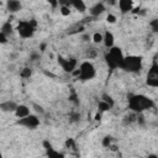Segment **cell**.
Listing matches in <instances>:
<instances>
[{
  "label": "cell",
  "mask_w": 158,
  "mask_h": 158,
  "mask_svg": "<svg viewBox=\"0 0 158 158\" xmlns=\"http://www.w3.org/2000/svg\"><path fill=\"white\" fill-rule=\"evenodd\" d=\"M154 101L143 94H131L128 96V109L135 114H142L146 110L153 109Z\"/></svg>",
  "instance_id": "obj_1"
},
{
  "label": "cell",
  "mask_w": 158,
  "mask_h": 158,
  "mask_svg": "<svg viewBox=\"0 0 158 158\" xmlns=\"http://www.w3.org/2000/svg\"><path fill=\"white\" fill-rule=\"evenodd\" d=\"M104 59H105L107 68L110 70H115V69H121L125 56H123V52L120 47L114 46L112 48L107 49V52L104 56Z\"/></svg>",
  "instance_id": "obj_2"
},
{
  "label": "cell",
  "mask_w": 158,
  "mask_h": 158,
  "mask_svg": "<svg viewBox=\"0 0 158 158\" xmlns=\"http://www.w3.org/2000/svg\"><path fill=\"white\" fill-rule=\"evenodd\" d=\"M143 67V58L141 56H125L121 69L127 73H139Z\"/></svg>",
  "instance_id": "obj_3"
},
{
  "label": "cell",
  "mask_w": 158,
  "mask_h": 158,
  "mask_svg": "<svg viewBox=\"0 0 158 158\" xmlns=\"http://www.w3.org/2000/svg\"><path fill=\"white\" fill-rule=\"evenodd\" d=\"M74 74H77L81 81H88V80H91L96 77V69L91 62L84 60L80 63L79 69H77L74 72Z\"/></svg>",
  "instance_id": "obj_4"
},
{
  "label": "cell",
  "mask_w": 158,
  "mask_h": 158,
  "mask_svg": "<svg viewBox=\"0 0 158 158\" xmlns=\"http://www.w3.org/2000/svg\"><path fill=\"white\" fill-rule=\"evenodd\" d=\"M157 58H158V54L154 56V59L146 75V84L152 88H158V60Z\"/></svg>",
  "instance_id": "obj_5"
},
{
  "label": "cell",
  "mask_w": 158,
  "mask_h": 158,
  "mask_svg": "<svg viewBox=\"0 0 158 158\" xmlns=\"http://www.w3.org/2000/svg\"><path fill=\"white\" fill-rule=\"evenodd\" d=\"M17 33L22 38H31L36 31V22L35 21H20L17 23Z\"/></svg>",
  "instance_id": "obj_6"
},
{
  "label": "cell",
  "mask_w": 158,
  "mask_h": 158,
  "mask_svg": "<svg viewBox=\"0 0 158 158\" xmlns=\"http://www.w3.org/2000/svg\"><path fill=\"white\" fill-rule=\"evenodd\" d=\"M19 126H22V127H26V128H30V130H35L36 127L40 126V118L37 115H28L23 118H19L17 122H16Z\"/></svg>",
  "instance_id": "obj_7"
},
{
  "label": "cell",
  "mask_w": 158,
  "mask_h": 158,
  "mask_svg": "<svg viewBox=\"0 0 158 158\" xmlns=\"http://www.w3.org/2000/svg\"><path fill=\"white\" fill-rule=\"evenodd\" d=\"M59 65L62 67V69L67 73H73L74 69H77V65H78V62L75 58H64L62 56H58L57 58Z\"/></svg>",
  "instance_id": "obj_8"
},
{
  "label": "cell",
  "mask_w": 158,
  "mask_h": 158,
  "mask_svg": "<svg viewBox=\"0 0 158 158\" xmlns=\"http://www.w3.org/2000/svg\"><path fill=\"white\" fill-rule=\"evenodd\" d=\"M43 147H44L47 158H65V156H64L62 152L54 149L53 146H52L48 141H43Z\"/></svg>",
  "instance_id": "obj_9"
},
{
  "label": "cell",
  "mask_w": 158,
  "mask_h": 158,
  "mask_svg": "<svg viewBox=\"0 0 158 158\" xmlns=\"http://www.w3.org/2000/svg\"><path fill=\"white\" fill-rule=\"evenodd\" d=\"M106 11V6H105V4L104 2H95L90 9H89V14H90V16L91 17H98V16H100L101 14H104Z\"/></svg>",
  "instance_id": "obj_10"
},
{
  "label": "cell",
  "mask_w": 158,
  "mask_h": 158,
  "mask_svg": "<svg viewBox=\"0 0 158 158\" xmlns=\"http://www.w3.org/2000/svg\"><path fill=\"white\" fill-rule=\"evenodd\" d=\"M118 10L121 14H128L133 11V1L132 0H120L117 2Z\"/></svg>",
  "instance_id": "obj_11"
},
{
  "label": "cell",
  "mask_w": 158,
  "mask_h": 158,
  "mask_svg": "<svg viewBox=\"0 0 158 158\" xmlns=\"http://www.w3.org/2000/svg\"><path fill=\"white\" fill-rule=\"evenodd\" d=\"M17 106H19V104H16L12 100H6V101H2L0 104V109L4 112H15Z\"/></svg>",
  "instance_id": "obj_12"
},
{
  "label": "cell",
  "mask_w": 158,
  "mask_h": 158,
  "mask_svg": "<svg viewBox=\"0 0 158 158\" xmlns=\"http://www.w3.org/2000/svg\"><path fill=\"white\" fill-rule=\"evenodd\" d=\"M21 9H22V4L19 0H9V1H6V10L9 12L15 14V12H19Z\"/></svg>",
  "instance_id": "obj_13"
},
{
  "label": "cell",
  "mask_w": 158,
  "mask_h": 158,
  "mask_svg": "<svg viewBox=\"0 0 158 158\" xmlns=\"http://www.w3.org/2000/svg\"><path fill=\"white\" fill-rule=\"evenodd\" d=\"M14 114L16 115V117H17V118H23V117H26V116L31 115V111H30V107H28L27 105L20 104V105L17 106V109H16V111H15Z\"/></svg>",
  "instance_id": "obj_14"
},
{
  "label": "cell",
  "mask_w": 158,
  "mask_h": 158,
  "mask_svg": "<svg viewBox=\"0 0 158 158\" xmlns=\"http://www.w3.org/2000/svg\"><path fill=\"white\" fill-rule=\"evenodd\" d=\"M102 36H104V40H102L104 46H105L107 49L112 48V47H114V43H115V37H114V35H112L110 31H105V32L102 33Z\"/></svg>",
  "instance_id": "obj_15"
},
{
  "label": "cell",
  "mask_w": 158,
  "mask_h": 158,
  "mask_svg": "<svg viewBox=\"0 0 158 158\" xmlns=\"http://www.w3.org/2000/svg\"><path fill=\"white\" fill-rule=\"evenodd\" d=\"M12 31H14V27H12V25L10 23V21H6V22H4V23L1 25L0 33L5 35L6 37H9V36L12 33Z\"/></svg>",
  "instance_id": "obj_16"
},
{
  "label": "cell",
  "mask_w": 158,
  "mask_h": 158,
  "mask_svg": "<svg viewBox=\"0 0 158 158\" xmlns=\"http://www.w3.org/2000/svg\"><path fill=\"white\" fill-rule=\"evenodd\" d=\"M70 5L79 12H84L86 10V4L83 0H73V1H70Z\"/></svg>",
  "instance_id": "obj_17"
},
{
  "label": "cell",
  "mask_w": 158,
  "mask_h": 158,
  "mask_svg": "<svg viewBox=\"0 0 158 158\" xmlns=\"http://www.w3.org/2000/svg\"><path fill=\"white\" fill-rule=\"evenodd\" d=\"M110 109H111V107H110L109 104H106V102L102 101V100L99 101V104H98V110H99L100 114H102V112H105V111H109Z\"/></svg>",
  "instance_id": "obj_18"
},
{
  "label": "cell",
  "mask_w": 158,
  "mask_h": 158,
  "mask_svg": "<svg viewBox=\"0 0 158 158\" xmlns=\"http://www.w3.org/2000/svg\"><path fill=\"white\" fill-rule=\"evenodd\" d=\"M101 100H102V101H105L106 104H109V105H110V107H114V105H115L114 99H112L109 94H106V93H104V94L101 95Z\"/></svg>",
  "instance_id": "obj_19"
},
{
  "label": "cell",
  "mask_w": 158,
  "mask_h": 158,
  "mask_svg": "<svg viewBox=\"0 0 158 158\" xmlns=\"http://www.w3.org/2000/svg\"><path fill=\"white\" fill-rule=\"evenodd\" d=\"M20 75H21L22 78L27 79V78H30V77L32 75V69H31V68H28V67H25V68H23V69L21 70Z\"/></svg>",
  "instance_id": "obj_20"
},
{
  "label": "cell",
  "mask_w": 158,
  "mask_h": 158,
  "mask_svg": "<svg viewBox=\"0 0 158 158\" xmlns=\"http://www.w3.org/2000/svg\"><path fill=\"white\" fill-rule=\"evenodd\" d=\"M112 141H114V138H112L111 136H105V137L102 138V146L110 148L111 144H112Z\"/></svg>",
  "instance_id": "obj_21"
},
{
  "label": "cell",
  "mask_w": 158,
  "mask_h": 158,
  "mask_svg": "<svg viewBox=\"0 0 158 158\" xmlns=\"http://www.w3.org/2000/svg\"><path fill=\"white\" fill-rule=\"evenodd\" d=\"M149 27H151V30H152L153 32L158 33V17L151 20V22H149Z\"/></svg>",
  "instance_id": "obj_22"
},
{
  "label": "cell",
  "mask_w": 158,
  "mask_h": 158,
  "mask_svg": "<svg viewBox=\"0 0 158 158\" xmlns=\"http://www.w3.org/2000/svg\"><path fill=\"white\" fill-rule=\"evenodd\" d=\"M102 40H104L102 33H100V32H95V33L93 35V41H94V43H101Z\"/></svg>",
  "instance_id": "obj_23"
},
{
  "label": "cell",
  "mask_w": 158,
  "mask_h": 158,
  "mask_svg": "<svg viewBox=\"0 0 158 158\" xmlns=\"http://www.w3.org/2000/svg\"><path fill=\"white\" fill-rule=\"evenodd\" d=\"M79 120H80V114H78V112H72L70 114V121L72 122H77Z\"/></svg>",
  "instance_id": "obj_24"
},
{
  "label": "cell",
  "mask_w": 158,
  "mask_h": 158,
  "mask_svg": "<svg viewBox=\"0 0 158 158\" xmlns=\"http://www.w3.org/2000/svg\"><path fill=\"white\" fill-rule=\"evenodd\" d=\"M96 56V51H95V48H90L88 52H86V57H89V58H94Z\"/></svg>",
  "instance_id": "obj_25"
},
{
  "label": "cell",
  "mask_w": 158,
  "mask_h": 158,
  "mask_svg": "<svg viewBox=\"0 0 158 158\" xmlns=\"http://www.w3.org/2000/svg\"><path fill=\"white\" fill-rule=\"evenodd\" d=\"M106 21H107V22H110V23H114V22L116 21V16H115V15H112V14H109V15L106 16Z\"/></svg>",
  "instance_id": "obj_26"
},
{
  "label": "cell",
  "mask_w": 158,
  "mask_h": 158,
  "mask_svg": "<svg viewBox=\"0 0 158 158\" xmlns=\"http://www.w3.org/2000/svg\"><path fill=\"white\" fill-rule=\"evenodd\" d=\"M33 107H35L36 112H38V114H41V115H43V114H44V110H43V107H42V106H40V105H37V104H33Z\"/></svg>",
  "instance_id": "obj_27"
},
{
  "label": "cell",
  "mask_w": 158,
  "mask_h": 158,
  "mask_svg": "<svg viewBox=\"0 0 158 158\" xmlns=\"http://www.w3.org/2000/svg\"><path fill=\"white\" fill-rule=\"evenodd\" d=\"M69 100H70V101H73L75 105H78V104H79V101L77 100V94H75V93H73V94L69 96Z\"/></svg>",
  "instance_id": "obj_28"
},
{
  "label": "cell",
  "mask_w": 158,
  "mask_h": 158,
  "mask_svg": "<svg viewBox=\"0 0 158 158\" xmlns=\"http://www.w3.org/2000/svg\"><path fill=\"white\" fill-rule=\"evenodd\" d=\"M0 42L1 43H6L7 42V37L5 35H2V33H0Z\"/></svg>",
  "instance_id": "obj_29"
},
{
  "label": "cell",
  "mask_w": 158,
  "mask_h": 158,
  "mask_svg": "<svg viewBox=\"0 0 158 158\" xmlns=\"http://www.w3.org/2000/svg\"><path fill=\"white\" fill-rule=\"evenodd\" d=\"M40 59V54L38 53H32L31 54V60H37Z\"/></svg>",
  "instance_id": "obj_30"
},
{
  "label": "cell",
  "mask_w": 158,
  "mask_h": 158,
  "mask_svg": "<svg viewBox=\"0 0 158 158\" xmlns=\"http://www.w3.org/2000/svg\"><path fill=\"white\" fill-rule=\"evenodd\" d=\"M65 144H67V147H73V144H74V142H73V139H68Z\"/></svg>",
  "instance_id": "obj_31"
},
{
  "label": "cell",
  "mask_w": 158,
  "mask_h": 158,
  "mask_svg": "<svg viewBox=\"0 0 158 158\" xmlns=\"http://www.w3.org/2000/svg\"><path fill=\"white\" fill-rule=\"evenodd\" d=\"M90 40V35H84L83 36V41H89Z\"/></svg>",
  "instance_id": "obj_32"
},
{
  "label": "cell",
  "mask_w": 158,
  "mask_h": 158,
  "mask_svg": "<svg viewBox=\"0 0 158 158\" xmlns=\"http://www.w3.org/2000/svg\"><path fill=\"white\" fill-rule=\"evenodd\" d=\"M147 158H158V157H157V156H154V154H151V156H148Z\"/></svg>",
  "instance_id": "obj_33"
}]
</instances>
